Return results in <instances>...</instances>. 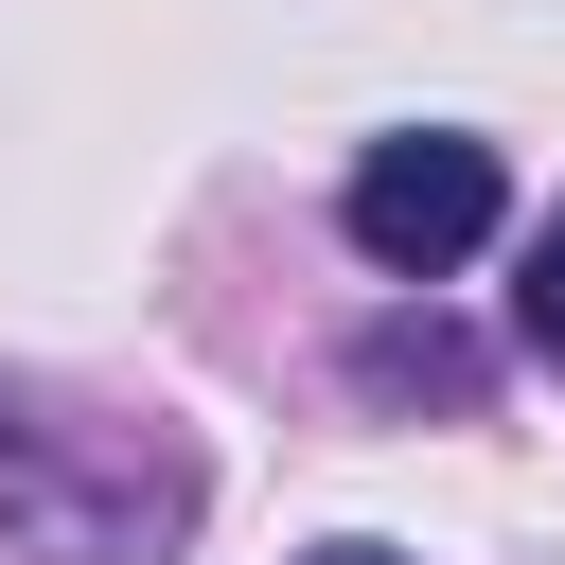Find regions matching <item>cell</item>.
I'll return each instance as SVG.
<instances>
[{
  "label": "cell",
  "mask_w": 565,
  "mask_h": 565,
  "mask_svg": "<svg viewBox=\"0 0 565 565\" xmlns=\"http://www.w3.org/2000/svg\"><path fill=\"white\" fill-rule=\"evenodd\" d=\"M477 230H494V141L406 124V141H371V159H353V247H371L388 282H441Z\"/></svg>",
  "instance_id": "cell-1"
},
{
  "label": "cell",
  "mask_w": 565,
  "mask_h": 565,
  "mask_svg": "<svg viewBox=\"0 0 565 565\" xmlns=\"http://www.w3.org/2000/svg\"><path fill=\"white\" fill-rule=\"evenodd\" d=\"M371 388H388V406H406V388H424V406H477V353H459L441 318H388V335H371Z\"/></svg>",
  "instance_id": "cell-2"
},
{
  "label": "cell",
  "mask_w": 565,
  "mask_h": 565,
  "mask_svg": "<svg viewBox=\"0 0 565 565\" xmlns=\"http://www.w3.org/2000/svg\"><path fill=\"white\" fill-rule=\"evenodd\" d=\"M512 318H530V353H547V371H565V212H547V230H530V300H512Z\"/></svg>",
  "instance_id": "cell-3"
},
{
  "label": "cell",
  "mask_w": 565,
  "mask_h": 565,
  "mask_svg": "<svg viewBox=\"0 0 565 565\" xmlns=\"http://www.w3.org/2000/svg\"><path fill=\"white\" fill-rule=\"evenodd\" d=\"M318 565H388V547H318Z\"/></svg>",
  "instance_id": "cell-4"
}]
</instances>
